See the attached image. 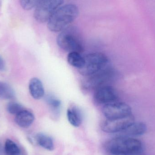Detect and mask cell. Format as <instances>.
Segmentation results:
<instances>
[{
  "instance_id": "obj_9",
  "label": "cell",
  "mask_w": 155,
  "mask_h": 155,
  "mask_svg": "<svg viewBox=\"0 0 155 155\" xmlns=\"http://www.w3.org/2000/svg\"><path fill=\"white\" fill-rule=\"evenodd\" d=\"M118 95L115 89L111 86L105 85L97 89L94 94V99L99 104L106 105L117 102Z\"/></svg>"
},
{
  "instance_id": "obj_6",
  "label": "cell",
  "mask_w": 155,
  "mask_h": 155,
  "mask_svg": "<svg viewBox=\"0 0 155 155\" xmlns=\"http://www.w3.org/2000/svg\"><path fill=\"white\" fill-rule=\"evenodd\" d=\"M115 74L114 70L107 66L99 72L87 77L83 82V87L87 90H96L101 87L107 85V83L115 77Z\"/></svg>"
},
{
  "instance_id": "obj_17",
  "label": "cell",
  "mask_w": 155,
  "mask_h": 155,
  "mask_svg": "<svg viewBox=\"0 0 155 155\" xmlns=\"http://www.w3.org/2000/svg\"><path fill=\"white\" fill-rule=\"evenodd\" d=\"M45 101L52 113L55 115H59L61 107V100L52 95L49 94L45 97Z\"/></svg>"
},
{
  "instance_id": "obj_10",
  "label": "cell",
  "mask_w": 155,
  "mask_h": 155,
  "mask_svg": "<svg viewBox=\"0 0 155 155\" xmlns=\"http://www.w3.org/2000/svg\"><path fill=\"white\" fill-rule=\"evenodd\" d=\"M147 130V126L143 122H134L118 134H120L119 136L134 137L144 134Z\"/></svg>"
},
{
  "instance_id": "obj_21",
  "label": "cell",
  "mask_w": 155,
  "mask_h": 155,
  "mask_svg": "<svg viewBox=\"0 0 155 155\" xmlns=\"http://www.w3.org/2000/svg\"><path fill=\"white\" fill-rule=\"evenodd\" d=\"M5 64L4 61L2 57L0 56V71H5Z\"/></svg>"
},
{
  "instance_id": "obj_5",
  "label": "cell",
  "mask_w": 155,
  "mask_h": 155,
  "mask_svg": "<svg viewBox=\"0 0 155 155\" xmlns=\"http://www.w3.org/2000/svg\"><path fill=\"white\" fill-rule=\"evenodd\" d=\"M63 2L64 0H41L35 7V19L38 22H48Z\"/></svg>"
},
{
  "instance_id": "obj_4",
  "label": "cell",
  "mask_w": 155,
  "mask_h": 155,
  "mask_svg": "<svg viewBox=\"0 0 155 155\" xmlns=\"http://www.w3.org/2000/svg\"><path fill=\"white\" fill-rule=\"evenodd\" d=\"M84 57V66L78 70L79 73L85 77L94 75L107 67L108 59L104 54L92 53Z\"/></svg>"
},
{
  "instance_id": "obj_7",
  "label": "cell",
  "mask_w": 155,
  "mask_h": 155,
  "mask_svg": "<svg viewBox=\"0 0 155 155\" xmlns=\"http://www.w3.org/2000/svg\"><path fill=\"white\" fill-rule=\"evenodd\" d=\"M103 113L107 119H114L132 114V109L127 104L115 102L104 105Z\"/></svg>"
},
{
  "instance_id": "obj_1",
  "label": "cell",
  "mask_w": 155,
  "mask_h": 155,
  "mask_svg": "<svg viewBox=\"0 0 155 155\" xmlns=\"http://www.w3.org/2000/svg\"><path fill=\"white\" fill-rule=\"evenodd\" d=\"M107 151L111 155H129L143 152L142 142L133 137L119 136L105 145Z\"/></svg>"
},
{
  "instance_id": "obj_2",
  "label": "cell",
  "mask_w": 155,
  "mask_h": 155,
  "mask_svg": "<svg viewBox=\"0 0 155 155\" xmlns=\"http://www.w3.org/2000/svg\"><path fill=\"white\" fill-rule=\"evenodd\" d=\"M79 10L72 4L59 7L48 21L47 26L51 31L58 32L63 31L78 16Z\"/></svg>"
},
{
  "instance_id": "obj_3",
  "label": "cell",
  "mask_w": 155,
  "mask_h": 155,
  "mask_svg": "<svg viewBox=\"0 0 155 155\" xmlns=\"http://www.w3.org/2000/svg\"><path fill=\"white\" fill-rule=\"evenodd\" d=\"M57 43L59 47L69 53L83 51V46L77 29L70 26L65 28L58 35Z\"/></svg>"
},
{
  "instance_id": "obj_13",
  "label": "cell",
  "mask_w": 155,
  "mask_h": 155,
  "mask_svg": "<svg viewBox=\"0 0 155 155\" xmlns=\"http://www.w3.org/2000/svg\"><path fill=\"white\" fill-rule=\"evenodd\" d=\"M35 140L37 144L45 150L52 151L54 149L53 140L51 137L47 135L39 133L35 135Z\"/></svg>"
},
{
  "instance_id": "obj_24",
  "label": "cell",
  "mask_w": 155,
  "mask_h": 155,
  "mask_svg": "<svg viewBox=\"0 0 155 155\" xmlns=\"http://www.w3.org/2000/svg\"><path fill=\"white\" fill-rule=\"evenodd\" d=\"M2 5V0H0V8H1V6Z\"/></svg>"
},
{
  "instance_id": "obj_16",
  "label": "cell",
  "mask_w": 155,
  "mask_h": 155,
  "mask_svg": "<svg viewBox=\"0 0 155 155\" xmlns=\"http://www.w3.org/2000/svg\"><path fill=\"white\" fill-rule=\"evenodd\" d=\"M67 61L69 64L75 68L79 69L84 66V57L77 52H70L67 56Z\"/></svg>"
},
{
  "instance_id": "obj_12",
  "label": "cell",
  "mask_w": 155,
  "mask_h": 155,
  "mask_svg": "<svg viewBox=\"0 0 155 155\" xmlns=\"http://www.w3.org/2000/svg\"><path fill=\"white\" fill-rule=\"evenodd\" d=\"M15 120L20 127L27 128L31 125L34 121L35 116L31 111L24 109L15 115Z\"/></svg>"
},
{
  "instance_id": "obj_14",
  "label": "cell",
  "mask_w": 155,
  "mask_h": 155,
  "mask_svg": "<svg viewBox=\"0 0 155 155\" xmlns=\"http://www.w3.org/2000/svg\"><path fill=\"white\" fill-rule=\"evenodd\" d=\"M5 155H26L23 148L10 139H7L4 146Z\"/></svg>"
},
{
  "instance_id": "obj_11",
  "label": "cell",
  "mask_w": 155,
  "mask_h": 155,
  "mask_svg": "<svg viewBox=\"0 0 155 155\" xmlns=\"http://www.w3.org/2000/svg\"><path fill=\"white\" fill-rule=\"evenodd\" d=\"M29 89L31 96L36 100H39L44 96L43 84L41 80L37 78H33L30 80Z\"/></svg>"
},
{
  "instance_id": "obj_15",
  "label": "cell",
  "mask_w": 155,
  "mask_h": 155,
  "mask_svg": "<svg viewBox=\"0 0 155 155\" xmlns=\"http://www.w3.org/2000/svg\"><path fill=\"white\" fill-rule=\"evenodd\" d=\"M67 117L68 121L74 127H78L82 123V117L79 111L75 107L68 109Z\"/></svg>"
},
{
  "instance_id": "obj_8",
  "label": "cell",
  "mask_w": 155,
  "mask_h": 155,
  "mask_svg": "<svg viewBox=\"0 0 155 155\" xmlns=\"http://www.w3.org/2000/svg\"><path fill=\"white\" fill-rule=\"evenodd\" d=\"M134 122V117L133 114L121 118L107 119L102 124V129L104 132L108 134H118Z\"/></svg>"
},
{
  "instance_id": "obj_18",
  "label": "cell",
  "mask_w": 155,
  "mask_h": 155,
  "mask_svg": "<svg viewBox=\"0 0 155 155\" xmlns=\"http://www.w3.org/2000/svg\"><path fill=\"white\" fill-rule=\"evenodd\" d=\"M15 97V93L12 87L7 83L0 81V98L11 99Z\"/></svg>"
},
{
  "instance_id": "obj_22",
  "label": "cell",
  "mask_w": 155,
  "mask_h": 155,
  "mask_svg": "<svg viewBox=\"0 0 155 155\" xmlns=\"http://www.w3.org/2000/svg\"><path fill=\"white\" fill-rule=\"evenodd\" d=\"M4 154H5L4 147L0 143V155H3Z\"/></svg>"
},
{
  "instance_id": "obj_20",
  "label": "cell",
  "mask_w": 155,
  "mask_h": 155,
  "mask_svg": "<svg viewBox=\"0 0 155 155\" xmlns=\"http://www.w3.org/2000/svg\"><path fill=\"white\" fill-rule=\"evenodd\" d=\"M41 0H20V4L24 10H30L36 6Z\"/></svg>"
},
{
  "instance_id": "obj_19",
  "label": "cell",
  "mask_w": 155,
  "mask_h": 155,
  "mask_svg": "<svg viewBox=\"0 0 155 155\" xmlns=\"http://www.w3.org/2000/svg\"><path fill=\"white\" fill-rule=\"evenodd\" d=\"M24 109L21 105L19 103L15 102H11L9 103L6 106V110L9 114H11L15 115L20 113Z\"/></svg>"
},
{
  "instance_id": "obj_23",
  "label": "cell",
  "mask_w": 155,
  "mask_h": 155,
  "mask_svg": "<svg viewBox=\"0 0 155 155\" xmlns=\"http://www.w3.org/2000/svg\"><path fill=\"white\" fill-rule=\"evenodd\" d=\"M145 155L144 152H142V153H139L133 155Z\"/></svg>"
}]
</instances>
